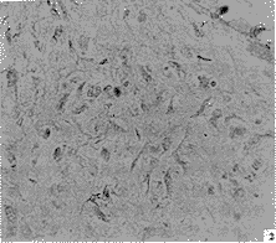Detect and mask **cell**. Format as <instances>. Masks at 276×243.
<instances>
[{
    "mask_svg": "<svg viewBox=\"0 0 276 243\" xmlns=\"http://www.w3.org/2000/svg\"><path fill=\"white\" fill-rule=\"evenodd\" d=\"M7 86L9 87H13L18 82V73H16L15 69H10V71H7Z\"/></svg>",
    "mask_w": 276,
    "mask_h": 243,
    "instance_id": "obj_1",
    "label": "cell"
},
{
    "mask_svg": "<svg viewBox=\"0 0 276 243\" xmlns=\"http://www.w3.org/2000/svg\"><path fill=\"white\" fill-rule=\"evenodd\" d=\"M5 213H6L7 220H9L11 223H15V222H16V218H18V216H16V212L14 211V208H13L11 206H5Z\"/></svg>",
    "mask_w": 276,
    "mask_h": 243,
    "instance_id": "obj_2",
    "label": "cell"
},
{
    "mask_svg": "<svg viewBox=\"0 0 276 243\" xmlns=\"http://www.w3.org/2000/svg\"><path fill=\"white\" fill-rule=\"evenodd\" d=\"M101 92H102V89L98 86H90V88L87 91V95L88 97H98Z\"/></svg>",
    "mask_w": 276,
    "mask_h": 243,
    "instance_id": "obj_3",
    "label": "cell"
},
{
    "mask_svg": "<svg viewBox=\"0 0 276 243\" xmlns=\"http://www.w3.org/2000/svg\"><path fill=\"white\" fill-rule=\"evenodd\" d=\"M79 45L81 47V50L85 52V51H87V47H88V37H86V36H81L80 40H79Z\"/></svg>",
    "mask_w": 276,
    "mask_h": 243,
    "instance_id": "obj_4",
    "label": "cell"
},
{
    "mask_svg": "<svg viewBox=\"0 0 276 243\" xmlns=\"http://www.w3.org/2000/svg\"><path fill=\"white\" fill-rule=\"evenodd\" d=\"M245 132H246V129H245V128H241V127H239V128H234V129H232V132H231V134H230V136H231V138H235V136L244 135V134H245Z\"/></svg>",
    "mask_w": 276,
    "mask_h": 243,
    "instance_id": "obj_5",
    "label": "cell"
},
{
    "mask_svg": "<svg viewBox=\"0 0 276 243\" xmlns=\"http://www.w3.org/2000/svg\"><path fill=\"white\" fill-rule=\"evenodd\" d=\"M164 184H166V187H167V191H168V194L172 192V177H170V172L168 171L166 175H164Z\"/></svg>",
    "mask_w": 276,
    "mask_h": 243,
    "instance_id": "obj_6",
    "label": "cell"
},
{
    "mask_svg": "<svg viewBox=\"0 0 276 243\" xmlns=\"http://www.w3.org/2000/svg\"><path fill=\"white\" fill-rule=\"evenodd\" d=\"M265 30H266V29L262 25H260L259 27H257V26H256V27H253V29H251V31H250V36H251V37H256V36H257V35L260 34L261 31H265Z\"/></svg>",
    "mask_w": 276,
    "mask_h": 243,
    "instance_id": "obj_7",
    "label": "cell"
},
{
    "mask_svg": "<svg viewBox=\"0 0 276 243\" xmlns=\"http://www.w3.org/2000/svg\"><path fill=\"white\" fill-rule=\"evenodd\" d=\"M141 72H142V76H143V78H144V81L145 82H148V83H152L153 82V80H152V77L149 76V73L145 71V68L144 67H141Z\"/></svg>",
    "mask_w": 276,
    "mask_h": 243,
    "instance_id": "obj_8",
    "label": "cell"
},
{
    "mask_svg": "<svg viewBox=\"0 0 276 243\" xmlns=\"http://www.w3.org/2000/svg\"><path fill=\"white\" fill-rule=\"evenodd\" d=\"M198 80L200 81V87L202 88H208V86H209V81H208V78L204 77V76H199L198 77Z\"/></svg>",
    "mask_w": 276,
    "mask_h": 243,
    "instance_id": "obj_9",
    "label": "cell"
},
{
    "mask_svg": "<svg viewBox=\"0 0 276 243\" xmlns=\"http://www.w3.org/2000/svg\"><path fill=\"white\" fill-rule=\"evenodd\" d=\"M67 98H68V93H65V94L62 95V98L60 99V103H58V106H57V110H62V108H64V106H65V103H66Z\"/></svg>",
    "mask_w": 276,
    "mask_h": 243,
    "instance_id": "obj_10",
    "label": "cell"
},
{
    "mask_svg": "<svg viewBox=\"0 0 276 243\" xmlns=\"http://www.w3.org/2000/svg\"><path fill=\"white\" fill-rule=\"evenodd\" d=\"M210 99H211V98H208V99H205V101H204V103H203V104H202V107H200V109H199V110H198V112H196V113H195V114H194V115H193V117H198V115H200V114H202V113H203V112H204V109H205V108H206V106H208V102H209V101H210Z\"/></svg>",
    "mask_w": 276,
    "mask_h": 243,
    "instance_id": "obj_11",
    "label": "cell"
},
{
    "mask_svg": "<svg viewBox=\"0 0 276 243\" xmlns=\"http://www.w3.org/2000/svg\"><path fill=\"white\" fill-rule=\"evenodd\" d=\"M61 158H62V150L60 149V148H56L55 151H54V159L56 161H58V160H61Z\"/></svg>",
    "mask_w": 276,
    "mask_h": 243,
    "instance_id": "obj_12",
    "label": "cell"
},
{
    "mask_svg": "<svg viewBox=\"0 0 276 243\" xmlns=\"http://www.w3.org/2000/svg\"><path fill=\"white\" fill-rule=\"evenodd\" d=\"M101 155H102V158L105 159L106 161H108V160H109V158H111V154H109V151L106 149V148H102V150H101Z\"/></svg>",
    "mask_w": 276,
    "mask_h": 243,
    "instance_id": "obj_13",
    "label": "cell"
},
{
    "mask_svg": "<svg viewBox=\"0 0 276 243\" xmlns=\"http://www.w3.org/2000/svg\"><path fill=\"white\" fill-rule=\"evenodd\" d=\"M94 212H96V215H97V216L100 217V218H101V220H102L103 222H107V217H106L105 215L102 213V211L100 210L98 207H96V208H94Z\"/></svg>",
    "mask_w": 276,
    "mask_h": 243,
    "instance_id": "obj_14",
    "label": "cell"
},
{
    "mask_svg": "<svg viewBox=\"0 0 276 243\" xmlns=\"http://www.w3.org/2000/svg\"><path fill=\"white\" fill-rule=\"evenodd\" d=\"M245 195V191L243 189H236L235 190V192H234V197L235 198H240V197H243Z\"/></svg>",
    "mask_w": 276,
    "mask_h": 243,
    "instance_id": "obj_15",
    "label": "cell"
},
{
    "mask_svg": "<svg viewBox=\"0 0 276 243\" xmlns=\"http://www.w3.org/2000/svg\"><path fill=\"white\" fill-rule=\"evenodd\" d=\"M174 158H175V160H177V162H178V164H180V165H182V166H183V169H184V170H187V164H185V162H183V161H182V160H180V159H179V156H178V154H177V151H175V153H174Z\"/></svg>",
    "mask_w": 276,
    "mask_h": 243,
    "instance_id": "obj_16",
    "label": "cell"
},
{
    "mask_svg": "<svg viewBox=\"0 0 276 243\" xmlns=\"http://www.w3.org/2000/svg\"><path fill=\"white\" fill-rule=\"evenodd\" d=\"M170 139L168 138V139H166V140L164 142H163V150H164V151H167L168 149H169V146H170Z\"/></svg>",
    "mask_w": 276,
    "mask_h": 243,
    "instance_id": "obj_17",
    "label": "cell"
},
{
    "mask_svg": "<svg viewBox=\"0 0 276 243\" xmlns=\"http://www.w3.org/2000/svg\"><path fill=\"white\" fill-rule=\"evenodd\" d=\"M229 11V6H221L219 7V10H218V15H224V14H226Z\"/></svg>",
    "mask_w": 276,
    "mask_h": 243,
    "instance_id": "obj_18",
    "label": "cell"
},
{
    "mask_svg": "<svg viewBox=\"0 0 276 243\" xmlns=\"http://www.w3.org/2000/svg\"><path fill=\"white\" fill-rule=\"evenodd\" d=\"M61 34H62V27H61V26H60V27H56V30H55V36H54V41H56L57 37H58Z\"/></svg>",
    "mask_w": 276,
    "mask_h": 243,
    "instance_id": "obj_19",
    "label": "cell"
},
{
    "mask_svg": "<svg viewBox=\"0 0 276 243\" xmlns=\"http://www.w3.org/2000/svg\"><path fill=\"white\" fill-rule=\"evenodd\" d=\"M169 63H170L172 66H173V67L177 69V71H179V72H183V71H182V67H180V65H179V63L174 62V61H169Z\"/></svg>",
    "mask_w": 276,
    "mask_h": 243,
    "instance_id": "obj_20",
    "label": "cell"
},
{
    "mask_svg": "<svg viewBox=\"0 0 276 243\" xmlns=\"http://www.w3.org/2000/svg\"><path fill=\"white\" fill-rule=\"evenodd\" d=\"M58 5L61 6V9H62V13H64V17L67 20L68 19V16H67V11H66V7H65V5H64V3L62 1H58Z\"/></svg>",
    "mask_w": 276,
    "mask_h": 243,
    "instance_id": "obj_21",
    "label": "cell"
},
{
    "mask_svg": "<svg viewBox=\"0 0 276 243\" xmlns=\"http://www.w3.org/2000/svg\"><path fill=\"white\" fill-rule=\"evenodd\" d=\"M260 166H261V160H255L254 164H253V169H254L255 171H257Z\"/></svg>",
    "mask_w": 276,
    "mask_h": 243,
    "instance_id": "obj_22",
    "label": "cell"
},
{
    "mask_svg": "<svg viewBox=\"0 0 276 243\" xmlns=\"http://www.w3.org/2000/svg\"><path fill=\"white\" fill-rule=\"evenodd\" d=\"M265 239H267V241H269V239H270V241H274V239H275V232H274V231H270V236L266 233V234H265Z\"/></svg>",
    "mask_w": 276,
    "mask_h": 243,
    "instance_id": "obj_23",
    "label": "cell"
},
{
    "mask_svg": "<svg viewBox=\"0 0 276 243\" xmlns=\"http://www.w3.org/2000/svg\"><path fill=\"white\" fill-rule=\"evenodd\" d=\"M86 109H87V106L85 104V106H82V107H80V108L75 109V110H73V114H80V113H81L82 110H86Z\"/></svg>",
    "mask_w": 276,
    "mask_h": 243,
    "instance_id": "obj_24",
    "label": "cell"
},
{
    "mask_svg": "<svg viewBox=\"0 0 276 243\" xmlns=\"http://www.w3.org/2000/svg\"><path fill=\"white\" fill-rule=\"evenodd\" d=\"M145 19H147L145 14H144L143 11H141V13H139V16H138V21H139V22H144V21H145Z\"/></svg>",
    "mask_w": 276,
    "mask_h": 243,
    "instance_id": "obj_25",
    "label": "cell"
},
{
    "mask_svg": "<svg viewBox=\"0 0 276 243\" xmlns=\"http://www.w3.org/2000/svg\"><path fill=\"white\" fill-rule=\"evenodd\" d=\"M220 115H221V110H220V109H218V110H215V112L213 113V117H211V118L218 119V118H220Z\"/></svg>",
    "mask_w": 276,
    "mask_h": 243,
    "instance_id": "obj_26",
    "label": "cell"
},
{
    "mask_svg": "<svg viewBox=\"0 0 276 243\" xmlns=\"http://www.w3.org/2000/svg\"><path fill=\"white\" fill-rule=\"evenodd\" d=\"M193 27H194V30H195V35H196V36H203V32H202L199 29H198V26H196L195 24H193Z\"/></svg>",
    "mask_w": 276,
    "mask_h": 243,
    "instance_id": "obj_27",
    "label": "cell"
},
{
    "mask_svg": "<svg viewBox=\"0 0 276 243\" xmlns=\"http://www.w3.org/2000/svg\"><path fill=\"white\" fill-rule=\"evenodd\" d=\"M103 196H105L106 200H108V201H109V191H108V187H105V190H103Z\"/></svg>",
    "mask_w": 276,
    "mask_h": 243,
    "instance_id": "obj_28",
    "label": "cell"
},
{
    "mask_svg": "<svg viewBox=\"0 0 276 243\" xmlns=\"http://www.w3.org/2000/svg\"><path fill=\"white\" fill-rule=\"evenodd\" d=\"M111 125L113 127V129H115V130H117V132H123V129L121 128V127H118V125H116V124L113 123V122H111Z\"/></svg>",
    "mask_w": 276,
    "mask_h": 243,
    "instance_id": "obj_29",
    "label": "cell"
},
{
    "mask_svg": "<svg viewBox=\"0 0 276 243\" xmlns=\"http://www.w3.org/2000/svg\"><path fill=\"white\" fill-rule=\"evenodd\" d=\"M113 92H115V95H116V97H119V95L122 94V92H121V89L118 88V87H116V88H113Z\"/></svg>",
    "mask_w": 276,
    "mask_h": 243,
    "instance_id": "obj_30",
    "label": "cell"
},
{
    "mask_svg": "<svg viewBox=\"0 0 276 243\" xmlns=\"http://www.w3.org/2000/svg\"><path fill=\"white\" fill-rule=\"evenodd\" d=\"M51 132H50V129H45V133H44V139H47L50 136Z\"/></svg>",
    "mask_w": 276,
    "mask_h": 243,
    "instance_id": "obj_31",
    "label": "cell"
},
{
    "mask_svg": "<svg viewBox=\"0 0 276 243\" xmlns=\"http://www.w3.org/2000/svg\"><path fill=\"white\" fill-rule=\"evenodd\" d=\"M149 149H151L152 153H158L159 151V146H151Z\"/></svg>",
    "mask_w": 276,
    "mask_h": 243,
    "instance_id": "obj_32",
    "label": "cell"
},
{
    "mask_svg": "<svg viewBox=\"0 0 276 243\" xmlns=\"http://www.w3.org/2000/svg\"><path fill=\"white\" fill-rule=\"evenodd\" d=\"M168 114H170V113H173V102H170L169 103V108H168Z\"/></svg>",
    "mask_w": 276,
    "mask_h": 243,
    "instance_id": "obj_33",
    "label": "cell"
},
{
    "mask_svg": "<svg viewBox=\"0 0 276 243\" xmlns=\"http://www.w3.org/2000/svg\"><path fill=\"white\" fill-rule=\"evenodd\" d=\"M24 231H25V232H24V234H25L26 237L31 234V232H30V228H29V227H25V230H24Z\"/></svg>",
    "mask_w": 276,
    "mask_h": 243,
    "instance_id": "obj_34",
    "label": "cell"
},
{
    "mask_svg": "<svg viewBox=\"0 0 276 243\" xmlns=\"http://www.w3.org/2000/svg\"><path fill=\"white\" fill-rule=\"evenodd\" d=\"M6 39H7V41H9V43L11 42V36H10V29L6 31Z\"/></svg>",
    "mask_w": 276,
    "mask_h": 243,
    "instance_id": "obj_35",
    "label": "cell"
},
{
    "mask_svg": "<svg viewBox=\"0 0 276 243\" xmlns=\"http://www.w3.org/2000/svg\"><path fill=\"white\" fill-rule=\"evenodd\" d=\"M162 93H159V95L157 97V102H156V104H159V103H162Z\"/></svg>",
    "mask_w": 276,
    "mask_h": 243,
    "instance_id": "obj_36",
    "label": "cell"
},
{
    "mask_svg": "<svg viewBox=\"0 0 276 243\" xmlns=\"http://www.w3.org/2000/svg\"><path fill=\"white\" fill-rule=\"evenodd\" d=\"M7 156L10 158V162H11V164H14V162H15V158L13 156V154H11V153H9V155H7Z\"/></svg>",
    "mask_w": 276,
    "mask_h": 243,
    "instance_id": "obj_37",
    "label": "cell"
},
{
    "mask_svg": "<svg viewBox=\"0 0 276 243\" xmlns=\"http://www.w3.org/2000/svg\"><path fill=\"white\" fill-rule=\"evenodd\" d=\"M142 109H143V110H144V112H147V110H148V107H147V106H145V104H144V103H142Z\"/></svg>",
    "mask_w": 276,
    "mask_h": 243,
    "instance_id": "obj_38",
    "label": "cell"
},
{
    "mask_svg": "<svg viewBox=\"0 0 276 243\" xmlns=\"http://www.w3.org/2000/svg\"><path fill=\"white\" fill-rule=\"evenodd\" d=\"M112 89H113V88H112L111 86H107L106 88H105V92H109V91H112Z\"/></svg>",
    "mask_w": 276,
    "mask_h": 243,
    "instance_id": "obj_39",
    "label": "cell"
},
{
    "mask_svg": "<svg viewBox=\"0 0 276 243\" xmlns=\"http://www.w3.org/2000/svg\"><path fill=\"white\" fill-rule=\"evenodd\" d=\"M51 13H52V15H55V16H57V15H58V14H57V11H56V10H55V9H54V7H52V9H51Z\"/></svg>",
    "mask_w": 276,
    "mask_h": 243,
    "instance_id": "obj_40",
    "label": "cell"
},
{
    "mask_svg": "<svg viewBox=\"0 0 276 243\" xmlns=\"http://www.w3.org/2000/svg\"><path fill=\"white\" fill-rule=\"evenodd\" d=\"M209 194H210V195H213V194H214V189H213V186H210V187H209Z\"/></svg>",
    "mask_w": 276,
    "mask_h": 243,
    "instance_id": "obj_41",
    "label": "cell"
},
{
    "mask_svg": "<svg viewBox=\"0 0 276 243\" xmlns=\"http://www.w3.org/2000/svg\"><path fill=\"white\" fill-rule=\"evenodd\" d=\"M68 45H70V48H71V51L73 52V47H72V41H68Z\"/></svg>",
    "mask_w": 276,
    "mask_h": 243,
    "instance_id": "obj_42",
    "label": "cell"
},
{
    "mask_svg": "<svg viewBox=\"0 0 276 243\" xmlns=\"http://www.w3.org/2000/svg\"><path fill=\"white\" fill-rule=\"evenodd\" d=\"M83 86H85V83H82V84H81V87L79 88V93H81V92H82V88H83Z\"/></svg>",
    "mask_w": 276,
    "mask_h": 243,
    "instance_id": "obj_43",
    "label": "cell"
},
{
    "mask_svg": "<svg viewBox=\"0 0 276 243\" xmlns=\"http://www.w3.org/2000/svg\"><path fill=\"white\" fill-rule=\"evenodd\" d=\"M210 84H211V86H213V87H215V86H217V83H215V82H214V81H213V82H211V83H210Z\"/></svg>",
    "mask_w": 276,
    "mask_h": 243,
    "instance_id": "obj_44",
    "label": "cell"
}]
</instances>
